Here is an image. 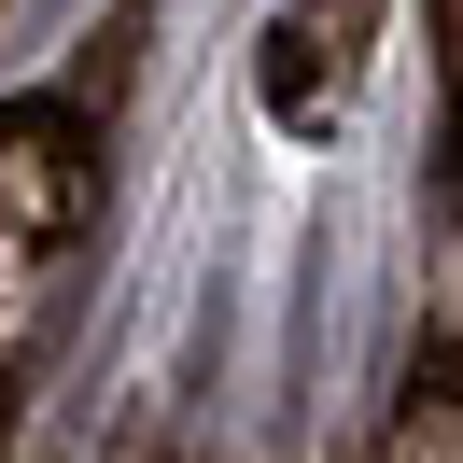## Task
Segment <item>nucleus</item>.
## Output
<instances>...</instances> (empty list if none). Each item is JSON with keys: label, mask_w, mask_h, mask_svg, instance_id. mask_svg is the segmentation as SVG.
Wrapping results in <instances>:
<instances>
[{"label": "nucleus", "mask_w": 463, "mask_h": 463, "mask_svg": "<svg viewBox=\"0 0 463 463\" xmlns=\"http://www.w3.org/2000/svg\"><path fill=\"white\" fill-rule=\"evenodd\" d=\"M365 43H379V0H281V29H267V113H281L295 141H309V127H337Z\"/></svg>", "instance_id": "obj_1"}, {"label": "nucleus", "mask_w": 463, "mask_h": 463, "mask_svg": "<svg viewBox=\"0 0 463 463\" xmlns=\"http://www.w3.org/2000/svg\"><path fill=\"white\" fill-rule=\"evenodd\" d=\"M393 463H463V393H421V407H407Z\"/></svg>", "instance_id": "obj_2"}, {"label": "nucleus", "mask_w": 463, "mask_h": 463, "mask_svg": "<svg viewBox=\"0 0 463 463\" xmlns=\"http://www.w3.org/2000/svg\"><path fill=\"white\" fill-rule=\"evenodd\" d=\"M435 71H449V183H463V0H435Z\"/></svg>", "instance_id": "obj_3"}]
</instances>
